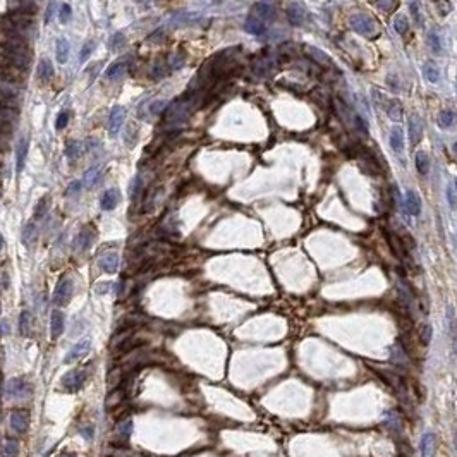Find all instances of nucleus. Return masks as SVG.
Segmentation results:
<instances>
[{
	"label": "nucleus",
	"instance_id": "f257e3e1",
	"mask_svg": "<svg viewBox=\"0 0 457 457\" xmlns=\"http://www.w3.org/2000/svg\"><path fill=\"white\" fill-rule=\"evenodd\" d=\"M0 59L5 61L9 66L22 71L28 69L29 62H31V54L22 40H10L7 45L0 47Z\"/></svg>",
	"mask_w": 457,
	"mask_h": 457
},
{
	"label": "nucleus",
	"instance_id": "f03ea898",
	"mask_svg": "<svg viewBox=\"0 0 457 457\" xmlns=\"http://www.w3.org/2000/svg\"><path fill=\"white\" fill-rule=\"evenodd\" d=\"M194 107V102L189 95L181 96L179 100H174L170 105H167V108L163 110V117H165V124L167 126H181L186 122V119L189 117L191 110Z\"/></svg>",
	"mask_w": 457,
	"mask_h": 457
},
{
	"label": "nucleus",
	"instance_id": "7ed1b4c3",
	"mask_svg": "<svg viewBox=\"0 0 457 457\" xmlns=\"http://www.w3.org/2000/svg\"><path fill=\"white\" fill-rule=\"evenodd\" d=\"M31 385H29V381H26L24 378H10L9 381H7L5 385V394L7 397H10V399H16V400H22V399H28V397H31Z\"/></svg>",
	"mask_w": 457,
	"mask_h": 457
},
{
	"label": "nucleus",
	"instance_id": "20e7f679",
	"mask_svg": "<svg viewBox=\"0 0 457 457\" xmlns=\"http://www.w3.org/2000/svg\"><path fill=\"white\" fill-rule=\"evenodd\" d=\"M73 292H74V280L69 275H64L57 282V286H55L54 298H52L54 299V305L55 306L67 305L71 301V298H73Z\"/></svg>",
	"mask_w": 457,
	"mask_h": 457
},
{
	"label": "nucleus",
	"instance_id": "39448f33",
	"mask_svg": "<svg viewBox=\"0 0 457 457\" xmlns=\"http://www.w3.org/2000/svg\"><path fill=\"white\" fill-rule=\"evenodd\" d=\"M349 24L356 33H359V35H363V36H373L375 33H377V22H375L370 16H366V14L359 12V14L351 16Z\"/></svg>",
	"mask_w": 457,
	"mask_h": 457
},
{
	"label": "nucleus",
	"instance_id": "423d86ee",
	"mask_svg": "<svg viewBox=\"0 0 457 457\" xmlns=\"http://www.w3.org/2000/svg\"><path fill=\"white\" fill-rule=\"evenodd\" d=\"M84 378L86 375L81 368H76V370H71L67 375H64L62 378V385L67 388L69 392H76L81 388V385L84 383Z\"/></svg>",
	"mask_w": 457,
	"mask_h": 457
},
{
	"label": "nucleus",
	"instance_id": "0eeeda50",
	"mask_svg": "<svg viewBox=\"0 0 457 457\" xmlns=\"http://www.w3.org/2000/svg\"><path fill=\"white\" fill-rule=\"evenodd\" d=\"M91 351V340L89 339H81L79 342H76L73 347H71V351L66 354V359L64 361L66 363H74V361H79V359H83L86 354Z\"/></svg>",
	"mask_w": 457,
	"mask_h": 457
},
{
	"label": "nucleus",
	"instance_id": "6e6552de",
	"mask_svg": "<svg viewBox=\"0 0 457 457\" xmlns=\"http://www.w3.org/2000/svg\"><path fill=\"white\" fill-rule=\"evenodd\" d=\"M124 119H126V110L124 107H114L110 112V115H108V133L112 134V136H115V134L119 133V129L122 127L124 124Z\"/></svg>",
	"mask_w": 457,
	"mask_h": 457
},
{
	"label": "nucleus",
	"instance_id": "1a4fd4ad",
	"mask_svg": "<svg viewBox=\"0 0 457 457\" xmlns=\"http://www.w3.org/2000/svg\"><path fill=\"white\" fill-rule=\"evenodd\" d=\"M28 425H29V414L28 411H12L10 413V426H12L14 432L17 433H24L26 430H28Z\"/></svg>",
	"mask_w": 457,
	"mask_h": 457
},
{
	"label": "nucleus",
	"instance_id": "9d476101",
	"mask_svg": "<svg viewBox=\"0 0 457 457\" xmlns=\"http://www.w3.org/2000/svg\"><path fill=\"white\" fill-rule=\"evenodd\" d=\"M404 207H406V212L413 217H419L421 215V198L418 196V193H414L413 189L406 191V200H404Z\"/></svg>",
	"mask_w": 457,
	"mask_h": 457
},
{
	"label": "nucleus",
	"instance_id": "9b49d317",
	"mask_svg": "<svg viewBox=\"0 0 457 457\" xmlns=\"http://www.w3.org/2000/svg\"><path fill=\"white\" fill-rule=\"evenodd\" d=\"M287 17H289V22L292 26H301L306 17L305 5L299 2H292L291 5L287 7Z\"/></svg>",
	"mask_w": 457,
	"mask_h": 457
},
{
	"label": "nucleus",
	"instance_id": "f8f14e48",
	"mask_svg": "<svg viewBox=\"0 0 457 457\" xmlns=\"http://www.w3.org/2000/svg\"><path fill=\"white\" fill-rule=\"evenodd\" d=\"M201 21V16L196 12H175L170 17L172 26H193Z\"/></svg>",
	"mask_w": 457,
	"mask_h": 457
},
{
	"label": "nucleus",
	"instance_id": "ddd939ff",
	"mask_svg": "<svg viewBox=\"0 0 457 457\" xmlns=\"http://www.w3.org/2000/svg\"><path fill=\"white\" fill-rule=\"evenodd\" d=\"M64 327H66V316L62 314V311H59V309L52 311V316H50V337L52 339H59L64 333Z\"/></svg>",
	"mask_w": 457,
	"mask_h": 457
},
{
	"label": "nucleus",
	"instance_id": "4468645a",
	"mask_svg": "<svg viewBox=\"0 0 457 457\" xmlns=\"http://www.w3.org/2000/svg\"><path fill=\"white\" fill-rule=\"evenodd\" d=\"M98 265L100 268L105 272V273H115L119 268V256L117 253H105L100 256L98 260Z\"/></svg>",
	"mask_w": 457,
	"mask_h": 457
},
{
	"label": "nucleus",
	"instance_id": "2eb2a0df",
	"mask_svg": "<svg viewBox=\"0 0 457 457\" xmlns=\"http://www.w3.org/2000/svg\"><path fill=\"white\" fill-rule=\"evenodd\" d=\"M265 24H267V22H265V21L258 19L256 16H253V14H249V16H248V19H246V22H244V29L249 33V35L260 36V35H263V33L267 31V26H265Z\"/></svg>",
	"mask_w": 457,
	"mask_h": 457
},
{
	"label": "nucleus",
	"instance_id": "dca6fc26",
	"mask_svg": "<svg viewBox=\"0 0 457 457\" xmlns=\"http://www.w3.org/2000/svg\"><path fill=\"white\" fill-rule=\"evenodd\" d=\"M423 138V122L418 115L409 117V141L411 145H418Z\"/></svg>",
	"mask_w": 457,
	"mask_h": 457
},
{
	"label": "nucleus",
	"instance_id": "f3484780",
	"mask_svg": "<svg viewBox=\"0 0 457 457\" xmlns=\"http://www.w3.org/2000/svg\"><path fill=\"white\" fill-rule=\"evenodd\" d=\"M119 200H121V193H119V189H108L103 193L102 196V201H100V205H102V210L105 212H110V210H114L115 207L119 205Z\"/></svg>",
	"mask_w": 457,
	"mask_h": 457
},
{
	"label": "nucleus",
	"instance_id": "a211bd4d",
	"mask_svg": "<svg viewBox=\"0 0 457 457\" xmlns=\"http://www.w3.org/2000/svg\"><path fill=\"white\" fill-rule=\"evenodd\" d=\"M26 155H28V136L21 138L16 148V172L21 174L26 163Z\"/></svg>",
	"mask_w": 457,
	"mask_h": 457
},
{
	"label": "nucleus",
	"instance_id": "6ab92c4d",
	"mask_svg": "<svg viewBox=\"0 0 457 457\" xmlns=\"http://www.w3.org/2000/svg\"><path fill=\"white\" fill-rule=\"evenodd\" d=\"M126 67H127V61L126 59H121V61H115L114 64H110L108 66V69L105 71V77L107 79H119V77H122V74L126 73Z\"/></svg>",
	"mask_w": 457,
	"mask_h": 457
},
{
	"label": "nucleus",
	"instance_id": "aec40b11",
	"mask_svg": "<svg viewBox=\"0 0 457 457\" xmlns=\"http://www.w3.org/2000/svg\"><path fill=\"white\" fill-rule=\"evenodd\" d=\"M383 110L387 112V115H388V117H390L394 122L402 121V105H400L399 100L388 98V102H387V105H385Z\"/></svg>",
	"mask_w": 457,
	"mask_h": 457
},
{
	"label": "nucleus",
	"instance_id": "412c9836",
	"mask_svg": "<svg viewBox=\"0 0 457 457\" xmlns=\"http://www.w3.org/2000/svg\"><path fill=\"white\" fill-rule=\"evenodd\" d=\"M253 16H256L258 19H261V21H265V22H268L270 19H273V9L268 3H265V2H258L256 5L253 7Z\"/></svg>",
	"mask_w": 457,
	"mask_h": 457
},
{
	"label": "nucleus",
	"instance_id": "4be33fe9",
	"mask_svg": "<svg viewBox=\"0 0 457 457\" xmlns=\"http://www.w3.org/2000/svg\"><path fill=\"white\" fill-rule=\"evenodd\" d=\"M305 50H306V54H308L309 57H311L314 62L321 64V66H330V64H332L330 57H328V55L325 54L323 50H320V48L311 47V45H306V47H305Z\"/></svg>",
	"mask_w": 457,
	"mask_h": 457
},
{
	"label": "nucleus",
	"instance_id": "5701e85b",
	"mask_svg": "<svg viewBox=\"0 0 457 457\" xmlns=\"http://www.w3.org/2000/svg\"><path fill=\"white\" fill-rule=\"evenodd\" d=\"M414 163H416V170L419 172L421 175H428V172H430V158H428V155H426L425 152H416V155H414Z\"/></svg>",
	"mask_w": 457,
	"mask_h": 457
},
{
	"label": "nucleus",
	"instance_id": "b1692460",
	"mask_svg": "<svg viewBox=\"0 0 457 457\" xmlns=\"http://www.w3.org/2000/svg\"><path fill=\"white\" fill-rule=\"evenodd\" d=\"M390 146L395 153L404 152V134H402V129L397 126L392 127V131H390Z\"/></svg>",
	"mask_w": 457,
	"mask_h": 457
},
{
	"label": "nucleus",
	"instance_id": "393cba45",
	"mask_svg": "<svg viewBox=\"0 0 457 457\" xmlns=\"http://www.w3.org/2000/svg\"><path fill=\"white\" fill-rule=\"evenodd\" d=\"M91 242H93V230H89V228H83V230L79 232V235H77V239H76V249L77 251L89 249Z\"/></svg>",
	"mask_w": 457,
	"mask_h": 457
},
{
	"label": "nucleus",
	"instance_id": "a878e982",
	"mask_svg": "<svg viewBox=\"0 0 457 457\" xmlns=\"http://www.w3.org/2000/svg\"><path fill=\"white\" fill-rule=\"evenodd\" d=\"M115 433L119 435V438L127 440V438L131 437V433H133V419L131 418L121 419V421L117 423V426H115Z\"/></svg>",
	"mask_w": 457,
	"mask_h": 457
},
{
	"label": "nucleus",
	"instance_id": "bb28decb",
	"mask_svg": "<svg viewBox=\"0 0 457 457\" xmlns=\"http://www.w3.org/2000/svg\"><path fill=\"white\" fill-rule=\"evenodd\" d=\"M433 432H426L421 437V444H419V451H421V457H430L432 456V449H433Z\"/></svg>",
	"mask_w": 457,
	"mask_h": 457
},
{
	"label": "nucleus",
	"instance_id": "cd10ccee",
	"mask_svg": "<svg viewBox=\"0 0 457 457\" xmlns=\"http://www.w3.org/2000/svg\"><path fill=\"white\" fill-rule=\"evenodd\" d=\"M418 337H419V342H421L423 347H428L430 346V342H432V339H433V327L428 323V321H425V323L419 327Z\"/></svg>",
	"mask_w": 457,
	"mask_h": 457
},
{
	"label": "nucleus",
	"instance_id": "c85d7f7f",
	"mask_svg": "<svg viewBox=\"0 0 457 457\" xmlns=\"http://www.w3.org/2000/svg\"><path fill=\"white\" fill-rule=\"evenodd\" d=\"M38 77L42 81H50L54 77V67H52V62L48 59H42L38 66Z\"/></svg>",
	"mask_w": 457,
	"mask_h": 457
},
{
	"label": "nucleus",
	"instance_id": "c756f323",
	"mask_svg": "<svg viewBox=\"0 0 457 457\" xmlns=\"http://www.w3.org/2000/svg\"><path fill=\"white\" fill-rule=\"evenodd\" d=\"M35 239H36V224L31 220L22 228V242H24V246H31L35 242Z\"/></svg>",
	"mask_w": 457,
	"mask_h": 457
},
{
	"label": "nucleus",
	"instance_id": "7c9ffc66",
	"mask_svg": "<svg viewBox=\"0 0 457 457\" xmlns=\"http://www.w3.org/2000/svg\"><path fill=\"white\" fill-rule=\"evenodd\" d=\"M69 43H67V40H64V38H59L57 40V62L59 64H66L67 62V59H69Z\"/></svg>",
	"mask_w": 457,
	"mask_h": 457
},
{
	"label": "nucleus",
	"instance_id": "2f4dec72",
	"mask_svg": "<svg viewBox=\"0 0 457 457\" xmlns=\"http://www.w3.org/2000/svg\"><path fill=\"white\" fill-rule=\"evenodd\" d=\"M98 179H100V167H91L89 170H86V174L83 177V186L93 187L98 182Z\"/></svg>",
	"mask_w": 457,
	"mask_h": 457
},
{
	"label": "nucleus",
	"instance_id": "473e14b6",
	"mask_svg": "<svg viewBox=\"0 0 457 457\" xmlns=\"http://www.w3.org/2000/svg\"><path fill=\"white\" fill-rule=\"evenodd\" d=\"M423 74H425L426 81H430V83H438L440 73H438V67L433 62L425 64V67H423Z\"/></svg>",
	"mask_w": 457,
	"mask_h": 457
},
{
	"label": "nucleus",
	"instance_id": "72a5a7b5",
	"mask_svg": "<svg viewBox=\"0 0 457 457\" xmlns=\"http://www.w3.org/2000/svg\"><path fill=\"white\" fill-rule=\"evenodd\" d=\"M454 122H456V114L452 110H444L440 114V117H438V126L442 129H451L454 126Z\"/></svg>",
	"mask_w": 457,
	"mask_h": 457
},
{
	"label": "nucleus",
	"instance_id": "f704fd0d",
	"mask_svg": "<svg viewBox=\"0 0 457 457\" xmlns=\"http://www.w3.org/2000/svg\"><path fill=\"white\" fill-rule=\"evenodd\" d=\"M168 64L165 61H156L155 66L152 67V73H150V76L153 77V79H162L163 76L168 73Z\"/></svg>",
	"mask_w": 457,
	"mask_h": 457
},
{
	"label": "nucleus",
	"instance_id": "c9c22d12",
	"mask_svg": "<svg viewBox=\"0 0 457 457\" xmlns=\"http://www.w3.org/2000/svg\"><path fill=\"white\" fill-rule=\"evenodd\" d=\"M29 330H31V314L29 311H21V316H19V332L21 335H29Z\"/></svg>",
	"mask_w": 457,
	"mask_h": 457
},
{
	"label": "nucleus",
	"instance_id": "e433bc0d",
	"mask_svg": "<svg viewBox=\"0 0 457 457\" xmlns=\"http://www.w3.org/2000/svg\"><path fill=\"white\" fill-rule=\"evenodd\" d=\"M50 198L48 196H43L42 200L38 201V205H36V208H35V220H42L45 215H47V212H48V208H50Z\"/></svg>",
	"mask_w": 457,
	"mask_h": 457
},
{
	"label": "nucleus",
	"instance_id": "4c0bfd02",
	"mask_svg": "<svg viewBox=\"0 0 457 457\" xmlns=\"http://www.w3.org/2000/svg\"><path fill=\"white\" fill-rule=\"evenodd\" d=\"M81 153V143L79 141H67L66 145V156L69 160H76Z\"/></svg>",
	"mask_w": 457,
	"mask_h": 457
},
{
	"label": "nucleus",
	"instance_id": "58836bf2",
	"mask_svg": "<svg viewBox=\"0 0 457 457\" xmlns=\"http://www.w3.org/2000/svg\"><path fill=\"white\" fill-rule=\"evenodd\" d=\"M141 193H143V179H141L140 175H136L133 181V187H131V200L136 203L141 198Z\"/></svg>",
	"mask_w": 457,
	"mask_h": 457
},
{
	"label": "nucleus",
	"instance_id": "ea45409f",
	"mask_svg": "<svg viewBox=\"0 0 457 457\" xmlns=\"http://www.w3.org/2000/svg\"><path fill=\"white\" fill-rule=\"evenodd\" d=\"M428 43H430V48H432V50L435 52L437 55L442 54V42H440V36H438L437 29H432V31H430Z\"/></svg>",
	"mask_w": 457,
	"mask_h": 457
},
{
	"label": "nucleus",
	"instance_id": "a19ab883",
	"mask_svg": "<svg viewBox=\"0 0 457 457\" xmlns=\"http://www.w3.org/2000/svg\"><path fill=\"white\" fill-rule=\"evenodd\" d=\"M19 454V444H17L16 440H7L5 444H3V456L5 457H17Z\"/></svg>",
	"mask_w": 457,
	"mask_h": 457
},
{
	"label": "nucleus",
	"instance_id": "79ce46f5",
	"mask_svg": "<svg viewBox=\"0 0 457 457\" xmlns=\"http://www.w3.org/2000/svg\"><path fill=\"white\" fill-rule=\"evenodd\" d=\"M394 26H395V31L399 33V35H406L407 29H409V21H407L406 16H397L394 19Z\"/></svg>",
	"mask_w": 457,
	"mask_h": 457
},
{
	"label": "nucleus",
	"instance_id": "37998d69",
	"mask_svg": "<svg viewBox=\"0 0 457 457\" xmlns=\"http://www.w3.org/2000/svg\"><path fill=\"white\" fill-rule=\"evenodd\" d=\"M124 40L126 38H124V35H122V33H115V35L112 36L110 40H108V48H110L112 52H117L119 48L124 45Z\"/></svg>",
	"mask_w": 457,
	"mask_h": 457
},
{
	"label": "nucleus",
	"instance_id": "c03bdc74",
	"mask_svg": "<svg viewBox=\"0 0 457 457\" xmlns=\"http://www.w3.org/2000/svg\"><path fill=\"white\" fill-rule=\"evenodd\" d=\"M372 98L380 108H385V105H387V102H388V96H385L383 93L377 88H372Z\"/></svg>",
	"mask_w": 457,
	"mask_h": 457
},
{
	"label": "nucleus",
	"instance_id": "a18cd8bd",
	"mask_svg": "<svg viewBox=\"0 0 457 457\" xmlns=\"http://www.w3.org/2000/svg\"><path fill=\"white\" fill-rule=\"evenodd\" d=\"M71 17H73V7L69 5V3H62L61 5V12H59V19H61V22H69L71 21Z\"/></svg>",
	"mask_w": 457,
	"mask_h": 457
},
{
	"label": "nucleus",
	"instance_id": "49530a36",
	"mask_svg": "<svg viewBox=\"0 0 457 457\" xmlns=\"http://www.w3.org/2000/svg\"><path fill=\"white\" fill-rule=\"evenodd\" d=\"M435 7H437V12L440 14V16H449V12L452 10L451 3H449V0H435Z\"/></svg>",
	"mask_w": 457,
	"mask_h": 457
},
{
	"label": "nucleus",
	"instance_id": "de8ad7c7",
	"mask_svg": "<svg viewBox=\"0 0 457 457\" xmlns=\"http://www.w3.org/2000/svg\"><path fill=\"white\" fill-rule=\"evenodd\" d=\"M167 108V103L163 102V100H158V102H153L152 105H150V108H148V112L152 115H158V114H162L163 110Z\"/></svg>",
	"mask_w": 457,
	"mask_h": 457
},
{
	"label": "nucleus",
	"instance_id": "09e8293b",
	"mask_svg": "<svg viewBox=\"0 0 457 457\" xmlns=\"http://www.w3.org/2000/svg\"><path fill=\"white\" fill-rule=\"evenodd\" d=\"M81 187H83V182H81V181H74V182H71V184L67 186V189H66V196H67V198H73V196H76V194L81 191Z\"/></svg>",
	"mask_w": 457,
	"mask_h": 457
},
{
	"label": "nucleus",
	"instance_id": "8fccbe9b",
	"mask_svg": "<svg viewBox=\"0 0 457 457\" xmlns=\"http://www.w3.org/2000/svg\"><path fill=\"white\" fill-rule=\"evenodd\" d=\"M447 320H449V330L454 335L457 332V328H456V314H454V308H452V306L447 308Z\"/></svg>",
	"mask_w": 457,
	"mask_h": 457
},
{
	"label": "nucleus",
	"instance_id": "3c124183",
	"mask_svg": "<svg viewBox=\"0 0 457 457\" xmlns=\"http://www.w3.org/2000/svg\"><path fill=\"white\" fill-rule=\"evenodd\" d=\"M411 14H413V19L418 26H423V17H421V12H419V5L416 2H411Z\"/></svg>",
	"mask_w": 457,
	"mask_h": 457
},
{
	"label": "nucleus",
	"instance_id": "603ef678",
	"mask_svg": "<svg viewBox=\"0 0 457 457\" xmlns=\"http://www.w3.org/2000/svg\"><path fill=\"white\" fill-rule=\"evenodd\" d=\"M67 122H69V114H67V110H62L61 114L57 115V121H55V127H57V129H64V127L67 126Z\"/></svg>",
	"mask_w": 457,
	"mask_h": 457
},
{
	"label": "nucleus",
	"instance_id": "864d4df0",
	"mask_svg": "<svg viewBox=\"0 0 457 457\" xmlns=\"http://www.w3.org/2000/svg\"><path fill=\"white\" fill-rule=\"evenodd\" d=\"M184 62H186V59L182 57V55H174V57L170 59V64H168V67H170L172 71H177V69H181V67L184 66Z\"/></svg>",
	"mask_w": 457,
	"mask_h": 457
},
{
	"label": "nucleus",
	"instance_id": "5fc2aeb1",
	"mask_svg": "<svg viewBox=\"0 0 457 457\" xmlns=\"http://www.w3.org/2000/svg\"><path fill=\"white\" fill-rule=\"evenodd\" d=\"M93 48H95V43H93V42H89V43L84 45L83 50H81V54H79V62H81V64L86 62V59H88L89 55H91Z\"/></svg>",
	"mask_w": 457,
	"mask_h": 457
},
{
	"label": "nucleus",
	"instance_id": "6e6d98bb",
	"mask_svg": "<svg viewBox=\"0 0 457 457\" xmlns=\"http://www.w3.org/2000/svg\"><path fill=\"white\" fill-rule=\"evenodd\" d=\"M110 287H112L110 282L98 284V286H95V292H96V294H100V296H103V294H107V292L110 291Z\"/></svg>",
	"mask_w": 457,
	"mask_h": 457
},
{
	"label": "nucleus",
	"instance_id": "4d7b16f0",
	"mask_svg": "<svg viewBox=\"0 0 457 457\" xmlns=\"http://www.w3.org/2000/svg\"><path fill=\"white\" fill-rule=\"evenodd\" d=\"M81 435H83L86 440H91L93 435H95V430H93L91 426H86V428L81 430Z\"/></svg>",
	"mask_w": 457,
	"mask_h": 457
},
{
	"label": "nucleus",
	"instance_id": "13d9d810",
	"mask_svg": "<svg viewBox=\"0 0 457 457\" xmlns=\"http://www.w3.org/2000/svg\"><path fill=\"white\" fill-rule=\"evenodd\" d=\"M447 200H449V205H451V208H456L457 201L454 198V191H452V187H447Z\"/></svg>",
	"mask_w": 457,
	"mask_h": 457
},
{
	"label": "nucleus",
	"instance_id": "bf43d9fd",
	"mask_svg": "<svg viewBox=\"0 0 457 457\" xmlns=\"http://www.w3.org/2000/svg\"><path fill=\"white\" fill-rule=\"evenodd\" d=\"M54 5H55V0H50V3H48V9H47V16H45V22L50 21L52 12H54Z\"/></svg>",
	"mask_w": 457,
	"mask_h": 457
},
{
	"label": "nucleus",
	"instance_id": "052dcab7",
	"mask_svg": "<svg viewBox=\"0 0 457 457\" xmlns=\"http://www.w3.org/2000/svg\"><path fill=\"white\" fill-rule=\"evenodd\" d=\"M452 346H454V354H456V358H457V332L452 335Z\"/></svg>",
	"mask_w": 457,
	"mask_h": 457
},
{
	"label": "nucleus",
	"instance_id": "680f3d73",
	"mask_svg": "<svg viewBox=\"0 0 457 457\" xmlns=\"http://www.w3.org/2000/svg\"><path fill=\"white\" fill-rule=\"evenodd\" d=\"M61 457H77L76 454H73V452H62Z\"/></svg>",
	"mask_w": 457,
	"mask_h": 457
},
{
	"label": "nucleus",
	"instance_id": "e2e57ef3",
	"mask_svg": "<svg viewBox=\"0 0 457 457\" xmlns=\"http://www.w3.org/2000/svg\"><path fill=\"white\" fill-rule=\"evenodd\" d=\"M3 244H5V242H3V235L0 234V251L3 249Z\"/></svg>",
	"mask_w": 457,
	"mask_h": 457
},
{
	"label": "nucleus",
	"instance_id": "0e129e2a",
	"mask_svg": "<svg viewBox=\"0 0 457 457\" xmlns=\"http://www.w3.org/2000/svg\"><path fill=\"white\" fill-rule=\"evenodd\" d=\"M454 440H456V452H457V432H456V435H454Z\"/></svg>",
	"mask_w": 457,
	"mask_h": 457
},
{
	"label": "nucleus",
	"instance_id": "69168bd1",
	"mask_svg": "<svg viewBox=\"0 0 457 457\" xmlns=\"http://www.w3.org/2000/svg\"><path fill=\"white\" fill-rule=\"evenodd\" d=\"M454 150H456V153H457V141H456V143H454Z\"/></svg>",
	"mask_w": 457,
	"mask_h": 457
},
{
	"label": "nucleus",
	"instance_id": "338daca9",
	"mask_svg": "<svg viewBox=\"0 0 457 457\" xmlns=\"http://www.w3.org/2000/svg\"><path fill=\"white\" fill-rule=\"evenodd\" d=\"M454 184H456V187H457V179H456V181H454Z\"/></svg>",
	"mask_w": 457,
	"mask_h": 457
},
{
	"label": "nucleus",
	"instance_id": "774afa93",
	"mask_svg": "<svg viewBox=\"0 0 457 457\" xmlns=\"http://www.w3.org/2000/svg\"><path fill=\"white\" fill-rule=\"evenodd\" d=\"M456 88H457V83H456Z\"/></svg>",
	"mask_w": 457,
	"mask_h": 457
}]
</instances>
